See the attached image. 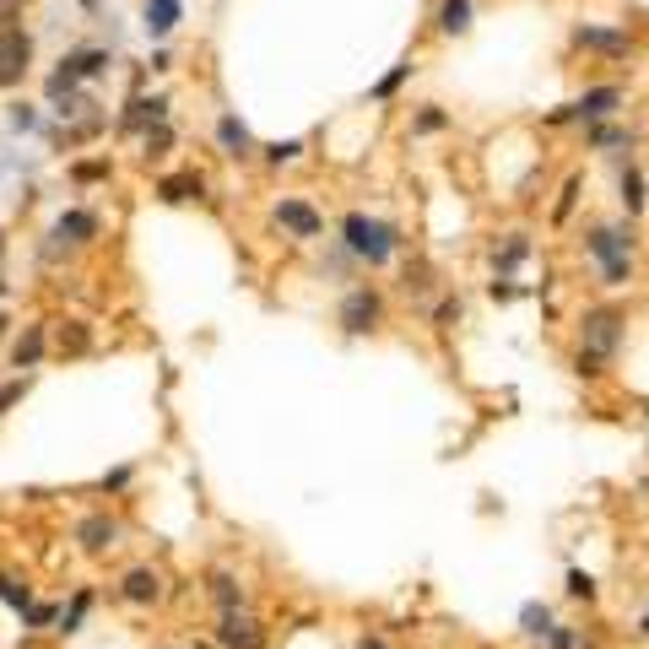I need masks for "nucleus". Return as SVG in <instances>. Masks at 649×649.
<instances>
[{"instance_id": "f257e3e1", "label": "nucleus", "mask_w": 649, "mask_h": 649, "mask_svg": "<svg viewBox=\"0 0 649 649\" xmlns=\"http://www.w3.org/2000/svg\"><path fill=\"white\" fill-rule=\"evenodd\" d=\"M622 330H628V314L612 309V303L579 314V357H574V374H585V379L601 374V368L617 357V347H622Z\"/></svg>"}, {"instance_id": "f03ea898", "label": "nucleus", "mask_w": 649, "mask_h": 649, "mask_svg": "<svg viewBox=\"0 0 649 649\" xmlns=\"http://www.w3.org/2000/svg\"><path fill=\"white\" fill-rule=\"evenodd\" d=\"M341 244H347V255L368 260V266H390L395 255H401V228L384 217H368V211H347L341 217Z\"/></svg>"}, {"instance_id": "7ed1b4c3", "label": "nucleus", "mask_w": 649, "mask_h": 649, "mask_svg": "<svg viewBox=\"0 0 649 649\" xmlns=\"http://www.w3.org/2000/svg\"><path fill=\"white\" fill-rule=\"evenodd\" d=\"M622 109V87H590L585 98L563 103V109L547 114V125H568V119H585V125H601V119H612Z\"/></svg>"}, {"instance_id": "20e7f679", "label": "nucleus", "mask_w": 649, "mask_h": 649, "mask_svg": "<svg viewBox=\"0 0 649 649\" xmlns=\"http://www.w3.org/2000/svg\"><path fill=\"white\" fill-rule=\"evenodd\" d=\"M341 330L347 336H374L379 320H384V298H379V287H352L347 298H341Z\"/></svg>"}, {"instance_id": "39448f33", "label": "nucleus", "mask_w": 649, "mask_h": 649, "mask_svg": "<svg viewBox=\"0 0 649 649\" xmlns=\"http://www.w3.org/2000/svg\"><path fill=\"white\" fill-rule=\"evenodd\" d=\"M585 249L595 266H606V260H628L633 255V228L628 222H601V228L585 233Z\"/></svg>"}, {"instance_id": "423d86ee", "label": "nucleus", "mask_w": 649, "mask_h": 649, "mask_svg": "<svg viewBox=\"0 0 649 649\" xmlns=\"http://www.w3.org/2000/svg\"><path fill=\"white\" fill-rule=\"evenodd\" d=\"M28 60H33V38L22 28H0V87H17L28 76Z\"/></svg>"}, {"instance_id": "0eeeda50", "label": "nucleus", "mask_w": 649, "mask_h": 649, "mask_svg": "<svg viewBox=\"0 0 649 649\" xmlns=\"http://www.w3.org/2000/svg\"><path fill=\"white\" fill-rule=\"evenodd\" d=\"M217 639L228 649H260L266 644V628H260L244 606H233V612H222V622H217Z\"/></svg>"}, {"instance_id": "6e6552de", "label": "nucleus", "mask_w": 649, "mask_h": 649, "mask_svg": "<svg viewBox=\"0 0 649 649\" xmlns=\"http://www.w3.org/2000/svg\"><path fill=\"white\" fill-rule=\"evenodd\" d=\"M574 44L579 49H595V55H633V38H628V28H590V22H579L574 28Z\"/></svg>"}, {"instance_id": "1a4fd4ad", "label": "nucleus", "mask_w": 649, "mask_h": 649, "mask_svg": "<svg viewBox=\"0 0 649 649\" xmlns=\"http://www.w3.org/2000/svg\"><path fill=\"white\" fill-rule=\"evenodd\" d=\"M276 222H282L293 238H320V228H325V217L309 201H282L276 206Z\"/></svg>"}, {"instance_id": "9d476101", "label": "nucleus", "mask_w": 649, "mask_h": 649, "mask_svg": "<svg viewBox=\"0 0 649 649\" xmlns=\"http://www.w3.org/2000/svg\"><path fill=\"white\" fill-rule=\"evenodd\" d=\"M119 595H125L130 606H152L157 595H163V574H157V568H130L125 585H119Z\"/></svg>"}, {"instance_id": "9b49d317", "label": "nucleus", "mask_w": 649, "mask_h": 649, "mask_svg": "<svg viewBox=\"0 0 649 649\" xmlns=\"http://www.w3.org/2000/svg\"><path fill=\"white\" fill-rule=\"evenodd\" d=\"M76 541H82L87 552H109L119 541V520H109V514H92V520L76 525Z\"/></svg>"}, {"instance_id": "f8f14e48", "label": "nucleus", "mask_w": 649, "mask_h": 649, "mask_svg": "<svg viewBox=\"0 0 649 649\" xmlns=\"http://www.w3.org/2000/svg\"><path fill=\"white\" fill-rule=\"evenodd\" d=\"M98 233V217H87V211H65V217L55 222V249H76V244H87V238Z\"/></svg>"}, {"instance_id": "ddd939ff", "label": "nucleus", "mask_w": 649, "mask_h": 649, "mask_svg": "<svg viewBox=\"0 0 649 649\" xmlns=\"http://www.w3.org/2000/svg\"><path fill=\"white\" fill-rule=\"evenodd\" d=\"M103 65H109V55H98V49H82V55H71V60H65V71L55 76V82H49V92H65V87L76 82V76H98Z\"/></svg>"}, {"instance_id": "4468645a", "label": "nucleus", "mask_w": 649, "mask_h": 649, "mask_svg": "<svg viewBox=\"0 0 649 649\" xmlns=\"http://www.w3.org/2000/svg\"><path fill=\"white\" fill-rule=\"evenodd\" d=\"M552 622H558V617H552V606H541V601H525L520 606V633H525V639H547Z\"/></svg>"}, {"instance_id": "2eb2a0df", "label": "nucleus", "mask_w": 649, "mask_h": 649, "mask_svg": "<svg viewBox=\"0 0 649 649\" xmlns=\"http://www.w3.org/2000/svg\"><path fill=\"white\" fill-rule=\"evenodd\" d=\"M439 33H449V38L471 33V0H444L439 6Z\"/></svg>"}, {"instance_id": "dca6fc26", "label": "nucleus", "mask_w": 649, "mask_h": 649, "mask_svg": "<svg viewBox=\"0 0 649 649\" xmlns=\"http://www.w3.org/2000/svg\"><path fill=\"white\" fill-rule=\"evenodd\" d=\"M217 141H222V152H228V157H249V130L238 125L233 114L217 119Z\"/></svg>"}, {"instance_id": "f3484780", "label": "nucleus", "mask_w": 649, "mask_h": 649, "mask_svg": "<svg viewBox=\"0 0 649 649\" xmlns=\"http://www.w3.org/2000/svg\"><path fill=\"white\" fill-rule=\"evenodd\" d=\"M633 147V130L622 125H595L590 130V152H628Z\"/></svg>"}, {"instance_id": "a211bd4d", "label": "nucleus", "mask_w": 649, "mask_h": 649, "mask_svg": "<svg viewBox=\"0 0 649 649\" xmlns=\"http://www.w3.org/2000/svg\"><path fill=\"white\" fill-rule=\"evenodd\" d=\"M206 184H201V174H174V179H163L157 184V195H163L168 206H179V201H190V195H201Z\"/></svg>"}, {"instance_id": "6ab92c4d", "label": "nucleus", "mask_w": 649, "mask_h": 649, "mask_svg": "<svg viewBox=\"0 0 649 649\" xmlns=\"http://www.w3.org/2000/svg\"><path fill=\"white\" fill-rule=\"evenodd\" d=\"M525 255H531V238H525V233H509V244H503L498 255H493V271H498V276H509Z\"/></svg>"}, {"instance_id": "aec40b11", "label": "nucleus", "mask_w": 649, "mask_h": 649, "mask_svg": "<svg viewBox=\"0 0 649 649\" xmlns=\"http://www.w3.org/2000/svg\"><path fill=\"white\" fill-rule=\"evenodd\" d=\"M179 22V0H147V33L163 38Z\"/></svg>"}, {"instance_id": "412c9836", "label": "nucleus", "mask_w": 649, "mask_h": 649, "mask_svg": "<svg viewBox=\"0 0 649 649\" xmlns=\"http://www.w3.org/2000/svg\"><path fill=\"white\" fill-rule=\"evenodd\" d=\"M617 190H622V206H628V217H639V211H644V174H639V168H628Z\"/></svg>"}, {"instance_id": "4be33fe9", "label": "nucleus", "mask_w": 649, "mask_h": 649, "mask_svg": "<svg viewBox=\"0 0 649 649\" xmlns=\"http://www.w3.org/2000/svg\"><path fill=\"white\" fill-rule=\"evenodd\" d=\"M406 293H412V298L433 293V266H428V260H412V266H406Z\"/></svg>"}, {"instance_id": "5701e85b", "label": "nucleus", "mask_w": 649, "mask_h": 649, "mask_svg": "<svg viewBox=\"0 0 649 649\" xmlns=\"http://www.w3.org/2000/svg\"><path fill=\"white\" fill-rule=\"evenodd\" d=\"M11 357H17V368H33V363H38V357H44V330H38V325H33V330H28V336H22V341H17V352H11Z\"/></svg>"}, {"instance_id": "b1692460", "label": "nucleus", "mask_w": 649, "mask_h": 649, "mask_svg": "<svg viewBox=\"0 0 649 649\" xmlns=\"http://www.w3.org/2000/svg\"><path fill=\"white\" fill-rule=\"evenodd\" d=\"M541 644H547V649H590V644H585V633L568 628V622H552V633H547Z\"/></svg>"}, {"instance_id": "393cba45", "label": "nucleus", "mask_w": 649, "mask_h": 649, "mask_svg": "<svg viewBox=\"0 0 649 649\" xmlns=\"http://www.w3.org/2000/svg\"><path fill=\"white\" fill-rule=\"evenodd\" d=\"M601 271V287H628L633 282V255L628 260H606V266H595Z\"/></svg>"}, {"instance_id": "a878e982", "label": "nucleus", "mask_w": 649, "mask_h": 649, "mask_svg": "<svg viewBox=\"0 0 649 649\" xmlns=\"http://www.w3.org/2000/svg\"><path fill=\"white\" fill-rule=\"evenodd\" d=\"M211 595H217V606H222V612H233V606H244V590H238L228 574H217V579H211Z\"/></svg>"}, {"instance_id": "bb28decb", "label": "nucleus", "mask_w": 649, "mask_h": 649, "mask_svg": "<svg viewBox=\"0 0 649 649\" xmlns=\"http://www.w3.org/2000/svg\"><path fill=\"white\" fill-rule=\"evenodd\" d=\"M449 125V114L444 109H433V103H428V109H422L417 119H412V130H417V136H433V130H444Z\"/></svg>"}, {"instance_id": "cd10ccee", "label": "nucleus", "mask_w": 649, "mask_h": 649, "mask_svg": "<svg viewBox=\"0 0 649 649\" xmlns=\"http://www.w3.org/2000/svg\"><path fill=\"white\" fill-rule=\"evenodd\" d=\"M568 595H574V601H595V579L585 568H568Z\"/></svg>"}, {"instance_id": "c85d7f7f", "label": "nucleus", "mask_w": 649, "mask_h": 649, "mask_svg": "<svg viewBox=\"0 0 649 649\" xmlns=\"http://www.w3.org/2000/svg\"><path fill=\"white\" fill-rule=\"evenodd\" d=\"M460 314H466V309H460V298H439V309H433V325L449 330V325L460 320Z\"/></svg>"}, {"instance_id": "c756f323", "label": "nucleus", "mask_w": 649, "mask_h": 649, "mask_svg": "<svg viewBox=\"0 0 649 649\" xmlns=\"http://www.w3.org/2000/svg\"><path fill=\"white\" fill-rule=\"evenodd\" d=\"M406 76H412V60H401V65H395V71H390V76H384V82L374 87V98H390V92L406 82Z\"/></svg>"}, {"instance_id": "7c9ffc66", "label": "nucleus", "mask_w": 649, "mask_h": 649, "mask_svg": "<svg viewBox=\"0 0 649 649\" xmlns=\"http://www.w3.org/2000/svg\"><path fill=\"white\" fill-rule=\"evenodd\" d=\"M574 201H579V179H568V184H563V195H558V211H552V217L568 222V211H574Z\"/></svg>"}, {"instance_id": "2f4dec72", "label": "nucleus", "mask_w": 649, "mask_h": 649, "mask_svg": "<svg viewBox=\"0 0 649 649\" xmlns=\"http://www.w3.org/2000/svg\"><path fill=\"white\" fill-rule=\"evenodd\" d=\"M298 152H303V141H276V147H271L266 157H271V163H293Z\"/></svg>"}, {"instance_id": "473e14b6", "label": "nucleus", "mask_w": 649, "mask_h": 649, "mask_svg": "<svg viewBox=\"0 0 649 649\" xmlns=\"http://www.w3.org/2000/svg\"><path fill=\"white\" fill-rule=\"evenodd\" d=\"M0 601H11V606H28V590H22L17 579H0Z\"/></svg>"}, {"instance_id": "72a5a7b5", "label": "nucleus", "mask_w": 649, "mask_h": 649, "mask_svg": "<svg viewBox=\"0 0 649 649\" xmlns=\"http://www.w3.org/2000/svg\"><path fill=\"white\" fill-rule=\"evenodd\" d=\"M17 395H22V390H17V384H11V390H0V412H6V406H11V401H17Z\"/></svg>"}, {"instance_id": "f704fd0d", "label": "nucleus", "mask_w": 649, "mask_h": 649, "mask_svg": "<svg viewBox=\"0 0 649 649\" xmlns=\"http://www.w3.org/2000/svg\"><path fill=\"white\" fill-rule=\"evenodd\" d=\"M357 649H390V644H384V639H374V633H363V644H357Z\"/></svg>"}, {"instance_id": "c9c22d12", "label": "nucleus", "mask_w": 649, "mask_h": 649, "mask_svg": "<svg viewBox=\"0 0 649 649\" xmlns=\"http://www.w3.org/2000/svg\"><path fill=\"white\" fill-rule=\"evenodd\" d=\"M22 6V0H0V17H11V11H17Z\"/></svg>"}, {"instance_id": "e433bc0d", "label": "nucleus", "mask_w": 649, "mask_h": 649, "mask_svg": "<svg viewBox=\"0 0 649 649\" xmlns=\"http://www.w3.org/2000/svg\"><path fill=\"white\" fill-rule=\"evenodd\" d=\"M633 633H639V639H649V612L639 617V628H633Z\"/></svg>"}]
</instances>
